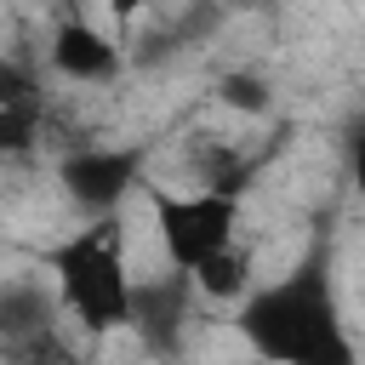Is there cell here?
<instances>
[{
    "instance_id": "cell-1",
    "label": "cell",
    "mask_w": 365,
    "mask_h": 365,
    "mask_svg": "<svg viewBox=\"0 0 365 365\" xmlns=\"http://www.w3.org/2000/svg\"><path fill=\"white\" fill-rule=\"evenodd\" d=\"M240 331L268 359H297V365H348L354 359L342 319H336L331 279H325V257H308L291 279L257 291L240 314Z\"/></svg>"
},
{
    "instance_id": "cell-2",
    "label": "cell",
    "mask_w": 365,
    "mask_h": 365,
    "mask_svg": "<svg viewBox=\"0 0 365 365\" xmlns=\"http://www.w3.org/2000/svg\"><path fill=\"white\" fill-rule=\"evenodd\" d=\"M51 274L63 302L80 314V325L91 331H114L131 319V279L120 262V222H91L74 240L51 245Z\"/></svg>"
},
{
    "instance_id": "cell-3",
    "label": "cell",
    "mask_w": 365,
    "mask_h": 365,
    "mask_svg": "<svg viewBox=\"0 0 365 365\" xmlns=\"http://www.w3.org/2000/svg\"><path fill=\"white\" fill-rule=\"evenodd\" d=\"M154 222H160V245L171 257V268H200L211 251L228 245L240 205L222 188L205 194H154Z\"/></svg>"
},
{
    "instance_id": "cell-4",
    "label": "cell",
    "mask_w": 365,
    "mask_h": 365,
    "mask_svg": "<svg viewBox=\"0 0 365 365\" xmlns=\"http://www.w3.org/2000/svg\"><path fill=\"white\" fill-rule=\"evenodd\" d=\"M137 171H143V154H137V148H86V154L63 160L57 177H63V188H68L74 205L108 211V205L137 182Z\"/></svg>"
},
{
    "instance_id": "cell-5",
    "label": "cell",
    "mask_w": 365,
    "mask_h": 365,
    "mask_svg": "<svg viewBox=\"0 0 365 365\" xmlns=\"http://www.w3.org/2000/svg\"><path fill=\"white\" fill-rule=\"evenodd\" d=\"M188 274L194 268H177L165 279L131 285V325L143 331V342L154 354H171L177 336H182V319H188Z\"/></svg>"
},
{
    "instance_id": "cell-6",
    "label": "cell",
    "mask_w": 365,
    "mask_h": 365,
    "mask_svg": "<svg viewBox=\"0 0 365 365\" xmlns=\"http://www.w3.org/2000/svg\"><path fill=\"white\" fill-rule=\"evenodd\" d=\"M51 63H57L68 80H114V74H120L114 40H103L91 23H63V29L51 34Z\"/></svg>"
},
{
    "instance_id": "cell-7",
    "label": "cell",
    "mask_w": 365,
    "mask_h": 365,
    "mask_svg": "<svg viewBox=\"0 0 365 365\" xmlns=\"http://www.w3.org/2000/svg\"><path fill=\"white\" fill-rule=\"evenodd\" d=\"M40 120V91L17 63H0V143L6 148H29Z\"/></svg>"
},
{
    "instance_id": "cell-8",
    "label": "cell",
    "mask_w": 365,
    "mask_h": 365,
    "mask_svg": "<svg viewBox=\"0 0 365 365\" xmlns=\"http://www.w3.org/2000/svg\"><path fill=\"white\" fill-rule=\"evenodd\" d=\"M194 279H200V291H205V297H240V291H245V279H251V262H245V251L222 245V251H211V257L194 268Z\"/></svg>"
},
{
    "instance_id": "cell-9",
    "label": "cell",
    "mask_w": 365,
    "mask_h": 365,
    "mask_svg": "<svg viewBox=\"0 0 365 365\" xmlns=\"http://www.w3.org/2000/svg\"><path fill=\"white\" fill-rule=\"evenodd\" d=\"M29 325H46V297H34V291H23V285H6V291H0V331L17 336V331H29Z\"/></svg>"
},
{
    "instance_id": "cell-10",
    "label": "cell",
    "mask_w": 365,
    "mask_h": 365,
    "mask_svg": "<svg viewBox=\"0 0 365 365\" xmlns=\"http://www.w3.org/2000/svg\"><path fill=\"white\" fill-rule=\"evenodd\" d=\"M217 97H222L228 108H245V114H262V108H268V86H262L257 74H222Z\"/></svg>"
},
{
    "instance_id": "cell-11",
    "label": "cell",
    "mask_w": 365,
    "mask_h": 365,
    "mask_svg": "<svg viewBox=\"0 0 365 365\" xmlns=\"http://www.w3.org/2000/svg\"><path fill=\"white\" fill-rule=\"evenodd\" d=\"M354 188L365 194V125L354 131Z\"/></svg>"
},
{
    "instance_id": "cell-12",
    "label": "cell",
    "mask_w": 365,
    "mask_h": 365,
    "mask_svg": "<svg viewBox=\"0 0 365 365\" xmlns=\"http://www.w3.org/2000/svg\"><path fill=\"white\" fill-rule=\"evenodd\" d=\"M143 6H148V0H108V11H114V17H120V23H131V17H137V11H143Z\"/></svg>"
}]
</instances>
